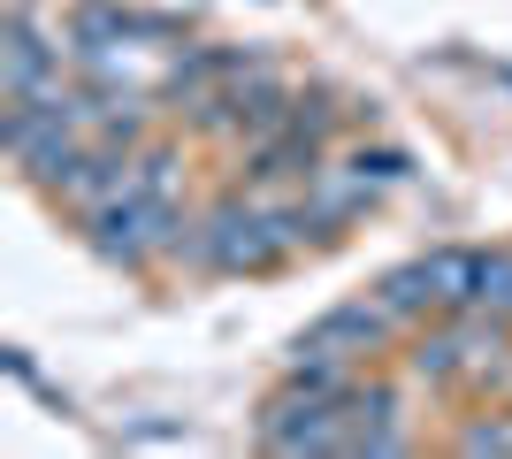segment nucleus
I'll return each instance as SVG.
<instances>
[{
	"mask_svg": "<svg viewBox=\"0 0 512 459\" xmlns=\"http://www.w3.org/2000/svg\"><path fill=\"white\" fill-rule=\"evenodd\" d=\"M421 268L436 291V314L482 306V291H490V245H436V253H421Z\"/></svg>",
	"mask_w": 512,
	"mask_h": 459,
	"instance_id": "obj_4",
	"label": "nucleus"
},
{
	"mask_svg": "<svg viewBox=\"0 0 512 459\" xmlns=\"http://www.w3.org/2000/svg\"><path fill=\"white\" fill-rule=\"evenodd\" d=\"M482 306L512 322V253H490V291H482Z\"/></svg>",
	"mask_w": 512,
	"mask_h": 459,
	"instance_id": "obj_7",
	"label": "nucleus"
},
{
	"mask_svg": "<svg viewBox=\"0 0 512 459\" xmlns=\"http://www.w3.org/2000/svg\"><path fill=\"white\" fill-rule=\"evenodd\" d=\"M344 169L367 176V184H398V176H406V153H398V146H375V153L352 146V153H344Z\"/></svg>",
	"mask_w": 512,
	"mask_h": 459,
	"instance_id": "obj_6",
	"label": "nucleus"
},
{
	"mask_svg": "<svg viewBox=\"0 0 512 459\" xmlns=\"http://www.w3.org/2000/svg\"><path fill=\"white\" fill-rule=\"evenodd\" d=\"M245 69H260V54H237V46H184V54L161 69V100H184V108H199L207 92L237 85Z\"/></svg>",
	"mask_w": 512,
	"mask_h": 459,
	"instance_id": "obj_3",
	"label": "nucleus"
},
{
	"mask_svg": "<svg viewBox=\"0 0 512 459\" xmlns=\"http://www.w3.org/2000/svg\"><path fill=\"white\" fill-rule=\"evenodd\" d=\"M459 452H512V429L505 421H474L467 437H459Z\"/></svg>",
	"mask_w": 512,
	"mask_h": 459,
	"instance_id": "obj_8",
	"label": "nucleus"
},
{
	"mask_svg": "<svg viewBox=\"0 0 512 459\" xmlns=\"http://www.w3.org/2000/svg\"><path fill=\"white\" fill-rule=\"evenodd\" d=\"M390 337H398V322H390V306L367 291V299H344V306H329L321 322H306L283 360H344V368H367Z\"/></svg>",
	"mask_w": 512,
	"mask_h": 459,
	"instance_id": "obj_1",
	"label": "nucleus"
},
{
	"mask_svg": "<svg viewBox=\"0 0 512 459\" xmlns=\"http://www.w3.org/2000/svg\"><path fill=\"white\" fill-rule=\"evenodd\" d=\"M375 299L390 306V322L413 329V322H436V291H428V268L421 261H398L375 276Z\"/></svg>",
	"mask_w": 512,
	"mask_h": 459,
	"instance_id": "obj_5",
	"label": "nucleus"
},
{
	"mask_svg": "<svg viewBox=\"0 0 512 459\" xmlns=\"http://www.w3.org/2000/svg\"><path fill=\"white\" fill-rule=\"evenodd\" d=\"M62 62H69V46L46 39L39 16L16 0V8H8V39H0V92H8V100H31V92H46L62 77Z\"/></svg>",
	"mask_w": 512,
	"mask_h": 459,
	"instance_id": "obj_2",
	"label": "nucleus"
}]
</instances>
